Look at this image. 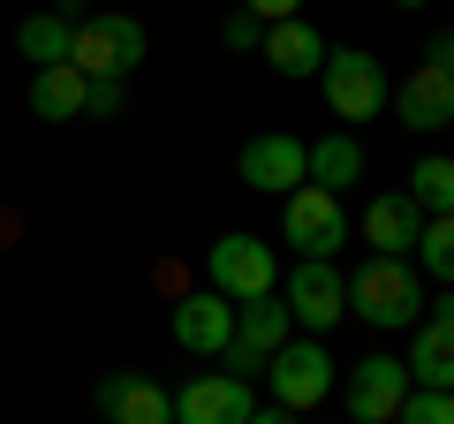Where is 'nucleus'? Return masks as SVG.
I'll use <instances>...</instances> for the list:
<instances>
[{
	"mask_svg": "<svg viewBox=\"0 0 454 424\" xmlns=\"http://www.w3.org/2000/svg\"><path fill=\"white\" fill-rule=\"evenodd\" d=\"M424 288H432V280L409 258H364L356 273H348V318H364L372 334H402V326L424 318Z\"/></svg>",
	"mask_w": 454,
	"mask_h": 424,
	"instance_id": "nucleus-1",
	"label": "nucleus"
},
{
	"mask_svg": "<svg viewBox=\"0 0 454 424\" xmlns=\"http://www.w3.org/2000/svg\"><path fill=\"white\" fill-rule=\"evenodd\" d=\"M265 387H273V402L280 409H318L325 394L340 387V372H333V357H325V342L318 334H295V342H280L273 357H265Z\"/></svg>",
	"mask_w": 454,
	"mask_h": 424,
	"instance_id": "nucleus-2",
	"label": "nucleus"
},
{
	"mask_svg": "<svg viewBox=\"0 0 454 424\" xmlns=\"http://www.w3.org/2000/svg\"><path fill=\"white\" fill-rule=\"evenodd\" d=\"M280 303H288V318L303 334L325 342V326L348 318V273H340L333 258H295L288 273H280Z\"/></svg>",
	"mask_w": 454,
	"mask_h": 424,
	"instance_id": "nucleus-3",
	"label": "nucleus"
},
{
	"mask_svg": "<svg viewBox=\"0 0 454 424\" xmlns=\"http://www.w3.org/2000/svg\"><path fill=\"white\" fill-rule=\"evenodd\" d=\"M318 83H325V106H333L340 122H379V106L394 98L379 53H364V46H333L325 68H318Z\"/></svg>",
	"mask_w": 454,
	"mask_h": 424,
	"instance_id": "nucleus-4",
	"label": "nucleus"
},
{
	"mask_svg": "<svg viewBox=\"0 0 454 424\" xmlns=\"http://www.w3.org/2000/svg\"><path fill=\"white\" fill-rule=\"evenodd\" d=\"M205 288H220L227 303H258V295H273L280 288L273 243H258V235H220V243L205 250Z\"/></svg>",
	"mask_w": 454,
	"mask_h": 424,
	"instance_id": "nucleus-5",
	"label": "nucleus"
},
{
	"mask_svg": "<svg viewBox=\"0 0 454 424\" xmlns=\"http://www.w3.org/2000/svg\"><path fill=\"white\" fill-rule=\"evenodd\" d=\"M280 235H288L303 258H333V250L348 243V212H340V197H333V190L303 182V190L280 197Z\"/></svg>",
	"mask_w": 454,
	"mask_h": 424,
	"instance_id": "nucleus-6",
	"label": "nucleus"
},
{
	"mask_svg": "<svg viewBox=\"0 0 454 424\" xmlns=\"http://www.w3.org/2000/svg\"><path fill=\"white\" fill-rule=\"evenodd\" d=\"M68 61L83 68V76H129L137 61H145V23L137 16H83L76 23V53Z\"/></svg>",
	"mask_w": 454,
	"mask_h": 424,
	"instance_id": "nucleus-7",
	"label": "nucleus"
},
{
	"mask_svg": "<svg viewBox=\"0 0 454 424\" xmlns=\"http://www.w3.org/2000/svg\"><path fill=\"white\" fill-rule=\"evenodd\" d=\"M340 402H348V424H394V417H402V402H409L402 357H364V364H348Z\"/></svg>",
	"mask_w": 454,
	"mask_h": 424,
	"instance_id": "nucleus-8",
	"label": "nucleus"
},
{
	"mask_svg": "<svg viewBox=\"0 0 454 424\" xmlns=\"http://www.w3.org/2000/svg\"><path fill=\"white\" fill-rule=\"evenodd\" d=\"M250 409H258V394L235 372H205L175 394V424H250Z\"/></svg>",
	"mask_w": 454,
	"mask_h": 424,
	"instance_id": "nucleus-9",
	"label": "nucleus"
},
{
	"mask_svg": "<svg viewBox=\"0 0 454 424\" xmlns=\"http://www.w3.org/2000/svg\"><path fill=\"white\" fill-rule=\"evenodd\" d=\"M167 334H175L190 357H220V349L235 342V303H227L220 288H190L175 303V318H167Z\"/></svg>",
	"mask_w": 454,
	"mask_h": 424,
	"instance_id": "nucleus-10",
	"label": "nucleus"
},
{
	"mask_svg": "<svg viewBox=\"0 0 454 424\" xmlns=\"http://www.w3.org/2000/svg\"><path fill=\"white\" fill-rule=\"evenodd\" d=\"M243 182L258 197H288V190H303V137H288V130H265V137H250L243 145Z\"/></svg>",
	"mask_w": 454,
	"mask_h": 424,
	"instance_id": "nucleus-11",
	"label": "nucleus"
},
{
	"mask_svg": "<svg viewBox=\"0 0 454 424\" xmlns=\"http://www.w3.org/2000/svg\"><path fill=\"white\" fill-rule=\"evenodd\" d=\"M394 114H402V130H417V137L447 130L454 122V76L432 68V61H417L402 83H394Z\"/></svg>",
	"mask_w": 454,
	"mask_h": 424,
	"instance_id": "nucleus-12",
	"label": "nucleus"
},
{
	"mask_svg": "<svg viewBox=\"0 0 454 424\" xmlns=\"http://www.w3.org/2000/svg\"><path fill=\"white\" fill-rule=\"evenodd\" d=\"M98 409H106V424H175V394L160 379H137V372L98 379Z\"/></svg>",
	"mask_w": 454,
	"mask_h": 424,
	"instance_id": "nucleus-13",
	"label": "nucleus"
},
{
	"mask_svg": "<svg viewBox=\"0 0 454 424\" xmlns=\"http://www.w3.org/2000/svg\"><path fill=\"white\" fill-rule=\"evenodd\" d=\"M364 243H372V258H409L417 250V228H424V212L409 205V190H387V197H372L364 205Z\"/></svg>",
	"mask_w": 454,
	"mask_h": 424,
	"instance_id": "nucleus-14",
	"label": "nucleus"
},
{
	"mask_svg": "<svg viewBox=\"0 0 454 424\" xmlns=\"http://www.w3.org/2000/svg\"><path fill=\"white\" fill-rule=\"evenodd\" d=\"M258 53H265V68H273V76H318L325 68V38L310 31L303 16H288V23H265V38H258Z\"/></svg>",
	"mask_w": 454,
	"mask_h": 424,
	"instance_id": "nucleus-15",
	"label": "nucleus"
},
{
	"mask_svg": "<svg viewBox=\"0 0 454 424\" xmlns=\"http://www.w3.org/2000/svg\"><path fill=\"white\" fill-rule=\"evenodd\" d=\"M402 372H409V387H447L454 394V318H417L409 326Z\"/></svg>",
	"mask_w": 454,
	"mask_h": 424,
	"instance_id": "nucleus-16",
	"label": "nucleus"
},
{
	"mask_svg": "<svg viewBox=\"0 0 454 424\" xmlns=\"http://www.w3.org/2000/svg\"><path fill=\"white\" fill-rule=\"evenodd\" d=\"M303 182H318V190H356L364 182V145L348 130H333V137H318V145H303Z\"/></svg>",
	"mask_w": 454,
	"mask_h": 424,
	"instance_id": "nucleus-17",
	"label": "nucleus"
},
{
	"mask_svg": "<svg viewBox=\"0 0 454 424\" xmlns=\"http://www.w3.org/2000/svg\"><path fill=\"white\" fill-rule=\"evenodd\" d=\"M16 53L31 68H61L68 53H76V16L68 8H38V16L16 23Z\"/></svg>",
	"mask_w": 454,
	"mask_h": 424,
	"instance_id": "nucleus-18",
	"label": "nucleus"
},
{
	"mask_svg": "<svg viewBox=\"0 0 454 424\" xmlns=\"http://www.w3.org/2000/svg\"><path fill=\"white\" fill-rule=\"evenodd\" d=\"M280 342H295V318L280 295H258V303H235V349H250V357H273Z\"/></svg>",
	"mask_w": 454,
	"mask_h": 424,
	"instance_id": "nucleus-19",
	"label": "nucleus"
},
{
	"mask_svg": "<svg viewBox=\"0 0 454 424\" xmlns=\"http://www.w3.org/2000/svg\"><path fill=\"white\" fill-rule=\"evenodd\" d=\"M31 114H38V122H76V114H83V68H76V61L31 68Z\"/></svg>",
	"mask_w": 454,
	"mask_h": 424,
	"instance_id": "nucleus-20",
	"label": "nucleus"
},
{
	"mask_svg": "<svg viewBox=\"0 0 454 424\" xmlns=\"http://www.w3.org/2000/svg\"><path fill=\"white\" fill-rule=\"evenodd\" d=\"M409 265H417L424 280H439V288H454V212H432L417 228V250H409Z\"/></svg>",
	"mask_w": 454,
	"mask_h": 424,
	"instance_id": "nucleus-21",
	"label": "nucleus"
},
{
	"mask_svg": "<svg viewBox=\"0 0 454 424\" xmlns=\"http://www.w3.org/2000/svg\"><path fill=\"white\" fill-rule=\"evenodd\" d=\"M409 205H417L424 220H432V212H454V160H447V152L409 167Z\"/></svg>",
	"mask_w": 454,
	"mask_h": 424,
	"instance_id": "nucleus-22",
	"label": "nucleus"
},
{
	"mask_svg": "<svg viewBox=\"0 0 454 424\" xmlns=\"http://www.w3.org/2000/svg\"><path fill=\"white\" fill-rule=\"evenodd\" d=\"M394 424H454V394L447 387H409V402H402Z\"/></svg>",
	"mask_w": 454,
	"mask_h": 424,
	"instance_id": "nucleus-23",
	"label": "nucleus"
},
{
	"mask_svg": "<svg viewBox=\"0 0 454 424\" xmlns=\"http://www.w3.org/2000/svg\"><path fill=\"white\" fill-rule=\"evenodd\" d=\"M129 76H83V114H121Z\"/></svg>",
	"mask_w": 454,
	"mask_h": 424,
	"instance_id": "nucleus-24",
	"label": "nucleus"
},
{
	"mask_svg": "<svg viewBox=\"0 0 454 424\" xmlns=\"http://www.w3.org/2000/svg\"><path fill=\"white\" fill-rule=\"evenodd\" d=\"M220 38H227V46H235V53H250V46H258V38H265V23L250 16V8H235V16H227V31H220Z\"/></svg>",
	"mask_w": 454,
	"mask_h": 424,
	"instance_id": "nucleus-25",
	"label": "nucleus"
},
{
	"mask_svg": "<svg viewBox=\"0 0 454 424\" xmlns=\"http://www.w3.org/2000/svg\"><path fill=\"white\" fill-rule=\"evenodd\" d=\"M258 23H288V16H303V0H243Z\"/></svg>",
	"mask_w": 454,
	"mask_h": 424,
	"instance_id": "nucleus-26",
	"label": "nucleus"
},
{
	"mask_svg": "<svg viewBox=\"0 0 454 424\" xmlns=\"http://www.w3.org/2000/svg\"><path fill=\"white\" fill-rule=\"evenodd\" d=\"M424 61H432V68H447V76H454V31H439V38H432V53H424Z\"/></svg>",
	"mask_w": 454,
	"mask_h": 424,
	"instance_id": "nucleus-27",
	"label": "nucleus"
},
{
	"mask_svg": "<svg viewBox=\"0 0 454 424\" xmlns=\"http://www.w3.org/2000/svg\"><path fill=\"white\" fill-rule=\"evenodd\" d=\"M250 424H295V409H280V402L273 409H250Z\"/></svg>",
	"mask_w": 454,
	"mask_h": 424,
	"instance_id": "nucleus-28",
	"label": "nucleus"
},
{
	"mask_svg": "<svg viewBox=\"0 0 454 424\" xmlns=\"http://www.w3.org/2000/svg\"><path fill=\"white\" fill-rule=\"evenodd\" d=\"M432 318H454V288H439V310H432Z\"/></svg>",
	"mask_w": 454,
	"mask_h": 424,
	"instance_id": "nucleus-29",
	"label": "nucleus"
},
{
	"mask_svg": "<svg viewBox=\"0 0 454 424\" xmlns=\"http://www.w3.org/2000/svg\"><path fill=\"white\" fill-rule=\"evenodd\" d=\"M394 8H424V0H394Z\"/></svg>",
	"mask_w": 454,
	"mask_h": 424,
	"instance_id": "nucleus-30",
	"label": "nucleus"
}]
</instances>
